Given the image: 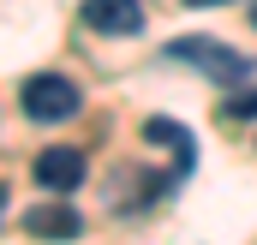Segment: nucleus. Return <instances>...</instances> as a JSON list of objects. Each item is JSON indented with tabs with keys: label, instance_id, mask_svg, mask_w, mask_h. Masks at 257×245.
Here are the masks:
<instances>
[{
	"label": "nucleus",
	"instance_id": "nucleus-1",
	"mask_svg": "<svg viewBox=\"0 0 257 245\" xmlns=\"http://www.w3.org/2000/svg\"><path fill=\"white\" fill-rule=\"evenodd\" d=\"M168 60L186 66V72H203V78H215V84H245V72H251V60H245L239 48H227V42H215V36H174V42H168Z\"/></svg>",
	"mask_w": 257,
	"mask_h": 245
},
{
	"label": "nucleus",
	"instance_id": "nucleus-2",
	"mask_svg": "<svg viewBox=\"0 0 257 245\" xmlns=\"http://www.w3.org/2000/svg\"><path fill=\"white\" fill-rule=\"evenodd\" d=\"M18 102H24V114L36 126H60L78 114V84L66 78V72H36V78H24V90H18Z\"/></svg>",
	"mask_w": 257,
	"mask_h": 245
},
{
	"label": "nucleus",
	"instance_id": "nucleus-3",
	"mask_svg": "<svg viewBox=\"0 0 257 245\" xmlns=\"http://www.w3.org/2000/svg\"><path fill=\"white\" fill-rule=\"evenodd\" d=\"M36 185H48V191H78V185H84V150L48 144V150L36 156Z\"/></svg>",
	"mask_w": 257,
	"mask_h": 245
},
{
	"label": "nucleus",
	"instance_id": "nucleus-4",
	"mask_svg": "<svg viewBox=\"0 0 257 245\" xmlns=\"http://www.w3.org/2000/svg\"><path fill=\"white\" fill-rule=\"evenodd\" d=\"M84 24L96 36H138L144 30V6L138 0H84Z\"/></svg>",
	"mask_w": 257,
	"mask_h": 245
},
{
	"label": "nucleus",
	"instance_id": "nucleus-5",
	"mask_svg": "<svg viewBox=\"0 0 257 245\" xmlns=\"http://www.w3.org/2000/svg\"><path fill=\"white\" fill-rule=\"evenodd\" d=\"M24 233L30 239H48V245H66L84 233V215L72 209V203H36L30 215H24Z\"/></svg>",
	"mask_w": 257,
	"mask_h": 245
},
{
	"label": "nucleus",
	"instance_id": "nucleus-6",
	"mask_svg": "<svg viewBox=\"0 0 257 245\" xmlns=\"http://www.w3.org/2000/svg\"><path fill=\"white\" fill-rule=\"evenodd\" d=\"M144 138H150V144H168V150L180 156V162H174V174H180V180L192 174L197 144H192V132H186V126H174V120H150V126H144Z\"/></svg>",
	"mask_w": 257,
	"mask_h": 245
},
{
	"label": "nucleus",
	"instance_id": "nucleus-7",
	"mask_svg": "<svg viewBox=\"0 0 257 245\" xmlns=\"http://www.w3.org/2000/svg\"><path fill=\"white\" fill-rule=\"evenodd\" d=\"M221 120H257V90H239V96L221 108Z\"/></svg>",
	"mask_w": 257,
	"mask_h": 245
},
{
	"label": "nucleus",
	"instance_id": "nucleus-8",
	"mask_svg": "<svg viewBox=\"0 0 257 245\" xmlns=\"http://www.w3.org/2000/svg\"><path fill=\"white\" fill-rule=\"evenodd\" d=\"M180 6H215V0H180Z\"/></svg>",
	"mask_w": 257,
	"mask_h": 245
},
{
	"label": "nucleus",
	"instance_id": "nucleus-9",
	"mask_svg": "<svg viewBox=\"0 0 257 245\" xmlns=\"http://www.w3.org/2000/svg\"><path fill=\"white\" fill-rule=\"evenodd\" d=\"M0 215H6V185H0Z\"/></svg>",
	"mask_w": 257,
	"mask_h": 245
},
{
	"label": "nucleus",
	"instance_id": "nucleus-10",
	"mask_svg": "<svg viewBox=\"0 0 257 245\" xmlns=\"http://www.w3.org/2000/svg\"><path fill=\"white\" fill-rule=\"evenodd\" d=\"M251 24H257V0H251Z\"/></svg>",
	"mask_w": 257,
	"mask_h": 245
}]
</instances>
